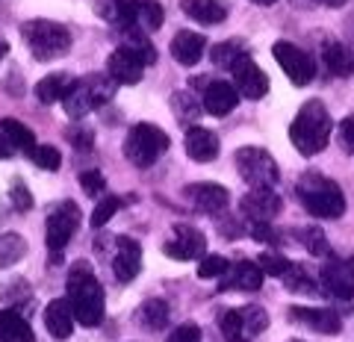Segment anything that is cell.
Listing matches in <instances>:
<instances>
[{
  "label": "cell",
  "mask_w": 354,
  "mask_h": 342,
  "mask_svg": "<svg viewBox=\"0 0 354 342\" xmlns=\"http://www.w3.org/2000/svg\"><path fill=\"white\" fill-rule=\"evenodd\" d=\"M121 209V198H115V195H106V198H101L97 201V207H95V213H92V218H88V225H92L95 230H101L106 222H113V216Z\"/></svg>",
  "instance_id": "35"
},
{
  "label": "cell",
  "mask_w": 354,
  "mask_h": 342,
  "mask_svg": "<svg viewBox=\"0 0 354 342\" xmlns=\"http://www.w3.org/2000/svg\"><path fill=\"white\" fill-rule=\"evenodd\" d=\"M204 50H207V39L201 36V32H192V30H180L177 36L171 39V57L180 62V65H195V62H201L204 57Z\"/></svg>",
  "instance_id": "22"
},
{
  "label": "cell",
  "mask_w": 354,
  "mask_h": 342,
  "mask_svg": "<svg viewBox=\"0 0 354 342\" xmlns=\"http://www.w3.org/2000/svg\"><path fill=\"white\" fill-rule=\"evenodd\" d=\"M21 36H24L30 53L39 62H50L59 59L71 50V32L65 30L57 21H44V18H32L21 27Z\"/></svg>",
  "instance_id": "5"
},
{
  "label": "cell",
  "mask_w": 354,
  "mask_h": 342,
  "mask_svg": "<svg viewBox=\"0 0 354 342\" xmlns=\"http://www.w3.org/2000/svg\"><path fill=\"white\" fill-rule=\"evenodd\" d=\"M80 186H83V192L88 195V198H101L104 192H106V180H104V174L101 171H83L80 174Z\"/></svg>",
  "instance_id": "42"
},
{
  "label": "cell",
  "mask_w": 354,
  "mask_h": 342,
  "mask_svg": "<svg viewBox=\"0 0 354 342\" xmlns=\"http://www.w3.org/2000/svg\"><path fill=\"white\" fill-rule=\"evenodd\" d=\"M301 242L307 245V251L313 254V257H325V254L330 251V248H328V236H325L319 227H307V230H301Z\"/></svg>",
  "instance_id": "41"
},
{
  "label": "cell",
  "mask_w": 354,
  "mask_h": 342,
  "mask_svg": "<svg viewBox=\"0 0 354 342\" xmlns=\"http://www.w3.org/2000/svg\"><path fill=\"white\" fill-rule=\"evenodd\" d=\"M136 15H139V24L145 30H160L162 27V6L157 0H136Z\"/></svg>",
  "instance_id": "34"
},
{
  "label": "cell",
  "mask_w": 354,
  "mask_h": 342,
  "mask_svg": "<svg viewBox=\"0 0 354 342\" xmlns=\"http://www.w3.org/2000/svg\"><path fill=\"white\" fill-rule=\"evenodd\" d=\"M0 342H36V334L21 313L0 310Z\"/></svg>",
  "instance_id": "25"
},
{
  "label": "cell",
  "mask_w": 354,
  "mask_h": 342,
  "mask_svg": "<svg viewBox=\"0 0 354 342\" xmlns=\"http://www.w3.org/2000/svg\"><path fill=\"white\" fill-rule=\"evenodd\" d=\"M30 160L44 171H57L62 165V153H59V148H53V145H36L30 151Z\"/></svg>",
  "instance_id": "38"
},
{
  "label": "cell",
  "mask_w": 354,
  "mask_h": 342,
  "mask_svg": "<svg viewBox=\"0 0 354 342\" xmlns=\"http://www.w3.org/2000/svg\"><path fill=\"white\" fill-rule=\"evenodd\" d=\"M106 74L113 77L118 86H136L142 80V74H145V62H142V57H136L130 48L121 45V48H115L113 53H109Z\"/></svg>",
  "instance_id": "14"
},
{
  "label": "cell",
  "mask_w": 354,
  "mask_h": 342,
  "mask_svg": "<svg viewBox=\"0 0 354 342\" xmlns=\"http://www.w3.org/2000/svg\"><path fill=\"white\" fill-rule=\"evenodd\" d=\"M322 292L337 298V301H351L354 298V257H330L328 266L319 272Z\"/></svg>",
  "instance_id": "10"
},
{
  "label": "cell",
  "mask_w": 354,
  "mask_h": 342,
  "mask_svg": "<svg viewBox=\"0 0 354 342\" xmlns=\"http://www.w3.org/2000/svg\"><path fill=\"white\" fill-rule=\"evenodd\" d=\"M12 207L18 209V213H27V209L32 207V198H30L24 183H15V189H12Z\"/></svg>",
  "instance_id": "45"
},
{
  "label": "cell",
  "mask_w": 354,
  "mask_h": 342,
  "mask_svg": "<svg viewBox=\"0 0 354 342\" xmlns=\"http://www.w3.org/2000/svg\"><path fill=\"white\" fill-rule=\"evenodd\" d=\"M183 195L189 198V204H192L195 209H201V213H207V216H218L221 209H227V201H230V195H227L225 186L209 183V180L186 186Z\"/></svg>",
  "instance_id": "15"
},
{
  "label": "cell",
  "mask_w": 354,
  "mask_h": 342,
  "mask_svg": "<svg viewBox=\"0 0 354 342\" xmlns=\"http://www.w3.org/2000/svg\"><path fill=\"white\" fill-rule=\"evenodd\" d=\"M12 151H15V145L6 139L3 130H0V160H9V157H12Z\"/></svg>",
  "instance_id": "47"
},
{
  "label": "cell",
  "mask_w": 354,
  "mask_h": 342,
  "mask_svg": "<svg viewBox=\"0 0 354 342\" xmlns=\"http://www.w3.org/2000/svg\"><path fill=\"white\" fill-rule=\"evenodd\" d=\"M68 304L83 327H95L104 319V286L97 283L88 263H77L68 272Z\"/></svg>",
  "instance_id": "1"
},
{
  "label": "cell",
  "mask_w": 354,
  "mask_h": 342,
  "mask_svg": "<svg viewBox=\"0 0 354 342\" xmlns=\"http://www.w3.org/2000/svg\"><path fill=\"white\" fill-rule=\"evenodd\" d=\"M74 310L68 304V298H53V301L44 307V327L53 339H68L74 330Z\"/></svg>",
  "instance_id": "19"
},
{
  "label": "cell",
  "mask_w": 354,
  "mask_h": 342,
  "mask_svg": "<svg viewBox=\"0 0 354 342\" xmlns=\"http://www.w3.org/2000/svg\"><path fill=\"white\" fill-rule=\"evenodd\" d=\"M162 251L171 260H201L207 254V236L192 225H177L171 227V236L162 245Z\"/></svg>",
  "instance_id": "11"
},
{
  "label": "cell",
  "mask_w": 354,
  "mask_h": 342,
  "mask_svg": "<svg viewBox=\"0 0 354 342\" xmlns=\"http://www.w3.org/2000/svg\"><path fill=\"white\" fill-rule=\"evenodd\" d=\"M283 283L286 289L292 292H301V295H319V289H322V283H319V278H313V274L307 272V266H290V272L283 274Z\"/></svg>",
  "instance_id": "29"
},
{
  "label": "cell",
  "mask_w": 354,
  "mask_h": 342,
  "mask_svg": "<svg viewBox=\"0 0 354 342\" xmlns=\"http://www.w3.org/2000/svg\"><path fill=\"white\" fill-rule=\"evenodd\" d=\"M169 304L162 301V298H148L145 304L136 310V322L139 327L151 330V334H157V330H162L165 325H169Z\"/></svg>",
  "instance_id": "28"
},
{
  "label": "cell",
  "mask_w": 354,
  "mask_h": 342,
  "mask_svg": "<svg viewBox=\"0 0 354 342\" xmlns=\"http://www.w3.org/2000/svg\"><path fill=\"white\" fill-rule=\"evenodd\" d=\"M245 53L248 50L239 39H230V41H218V45L209 50V59H213V65H218V68H234L236 59H242Z\"/></svg>",
  "instance_id": "33"
},
{
  "label": "cell",
  "mask_w": 354,
  "mask_h": 342,
  "mask_svg": "<svg viewBox=\"0 0 354 342\" xmlns=\"http://www.w3.org/2000/svg\"><path fill=\"white\" fill-rule=\"evenodd\" d=\"M239 89L236 86H230L225 80H213V83H207L204 86V95H201V101H204V109L209 115H227V113H234L236 104H239Z\"/></svg>",
  "instance_id": "18"
},
{
  "label": "cell",
  "mask_w": 354,
  "mask_h": 342,
  "mask_svg": "<svg viewBox=\"0 0 354 342\" xmlns=\"http://www.w3.org/2000/svg\"><path fill=\"white\" fill-rule=\"evenodd\" d=\"M115 257H113V274L118 283H130L139 278V269H142V248L139 242H133L127 236H118L115 239Z\"/></svg>",
  "instance_id": "17"
},
{
  "label": "cell",
  "mask_w": 354,
  "mask_h": 342,
  "mask_svg": "<svg viewBox=\"0 0 354 342\" xmlns=\"http://www.w3.org/2000/svg\"><path fill=\"white\" fill-rule=\"evenodd\" d=\"M236 171L251 189H272L281 180L278 162L263 148H239L236 151Z\"/></svg>",
  "instance_id": "7"
},
{
  "label": "cell",
  "mask_w": 354,
  "mask_h": 342,
  "mask_svg": "<svg viewBox=\"0 0 354 342\" xmlns=\"http://www.w3.org/2000/svg\"><path fill=\"white\" fill-rule=\"evenodd\" d=\"M330 115L322 101H307L290 127V139L301 157H316L330 142Z\"/></svg>",
  "instance_id": "2"
},
{
  "label": "cell",
  "mask_w": 354,
  "mask_h": 342,
  "mask_svg": "<svg viewBox=\"0 0 354 342\" xmlns=\"http://www.w3.org/2000/svg\"><path fill=\"white\" fill-rule=\"evenodd\" d=\"M239 325H242V334L251 342V336H260L266 327H269V316H266L263 307L257 304H248V307H239Z\"/></svg>",
  "instance_id": "31"
},
{
  "label": "cell",
  "mask_w": 354,
  "mask_h": 342,
  "mask_svg": "<svg viewBox=\"0 0 354 342\" xmlns=\"http://www.w3.org/2000/svg\"><path fill=\"white\" fill-rule=\"evenodd\" d=\"M339 145L346 148L348 153H354V118H348L346 124L339 127Z\"/></svg>",
  "instance_id": "46"
},
{
  "label": "cell",
  "mask_w": 354,
  "mask_h": 342,
  "mask_svg": "<svg viewBox=\"0 0 354 342\" xmlns=\"http://www.w3.org/2000/svg\"><path fill=\"white\" fill-rule=\"evenodd\" d=\"M74 83L77 80L71 74H48L36 83V97L41 104H59V101H65V95L71 92Z\"/></svg>",
  "instance_id": "27"
},
{
  "label": "cell",
  "mask_w": 354,
  "mask_h": 342,
  "mask_svg": "<svg viewBox=\"0 0 354 342\" xmlns=\"http://www.w3.org/2000/svg\"><path fill=\"white\" fill-rule=\"evenodd\" d=\"M183 145H186L189 160H195V162H213L218 157V136L207 127H189Z\"/></svg>",
  "instance_id": "21"
},
{
  "label": "cell",
  "mask_w": 354,
  "mask_h": 342,
  "mask_svg": "<svg viewBox=\"0 0 354 342\" xmlns=\"http://www.w3.org/2000/svg\"><path fill=\"white\" fill-rule=\"evenodd\" d=\"M165 342H201V327H198L195 322H186V325H177L169 339Z\"/></svg>",
  "instance_id": "43"
},
{
  "label": "cell",
  "mask_w": 354,
  "mask_h": 342,
  "mask_svg": "<svg viewBox=\"0 0 354 342\" xmlns=\"http://www.w3.org/2000/svg\"><path fill=\"white\" fill-rule=\"evenodd\" d=\"M292 342H298V339H292Z\"/></svg>",
  "instance_id": "51"
},
{
  "label": "cell",
  "mask_w": 354,
  "mask_h": 342,
  "mask_svg": "<svg viewBox=\"0 0 354 342\" xmlns=\"http://www.w3.org/2000/svg\"><path fill=\"white\" fill-rule=\"evenodd\" d=\"M68 139H71V145L80 148V151H88V148H92V142H95V136H92V130H88V127L68 130Z\"/></svg>",
  "instance_id": "44"
},
{
  "label": "cell",
  "mask_w": 354,
  "mask_h": 342,
  "mask_svg": "<svg viewBox=\"0 0 354 342\" xmlns=\"http://www.w3.org/2000/svg\"><path fill=\"white\" fill-rule=\"evenodd\" d=\"M171 106H174V115L180 121H186V124H192V121L198 118V113H201V104H198L189 92H174Z\"/></svg>",
  "instance_id": "37"
},
{
  "label": "cell",
  "mask_w": 354,
  "mask_h": 342,
  "mask_svg": "<svg viewBox=\"0 0 354 342\" xmlns=\"http://www.w3.org/2000/svg\"><path fill=\"white\" fill-rule=\"evenodd\" d=\"M322 62L334 77H351L354 74V53L342 41H325Z\"/></svg>",
  "instance_id": "26"
},
{
  "label": "cell",
  "mask_w": 354,
  "mask_h": 342,
  "mask_svg": "<svg viewBox=\"0 0 354 342\" xmlns=\"http://www.w3.org/2000/svg\"><path fill=\"white\" fill-rule=\"evenodd\" d=\"M272 53H274V59H278V65L283 68V74L290 77L295 86L313 83V77H316V62H313V57H310L307 50L295 48L292 41H274Z\"/></svg>",
  "instance_id": "9"
},
{
  "label": "cell",
  "mask_w": 354,
  "mask_h": 342,
  "mask_svg": "<svg viewBox=\"0 0 354 342\" xmlns=\"http://www.w3.org/2000/svg\"><path fill=\"white\" fill-rule=\"evenodd\" d=\"M316 3H322V6H328V9H339V6H346L348 0H316Z\"/></svg>",
  "instance_id": "48"
},
{
  "label": "cell",
  "mask_w": 354,
  "mask_h": 342,
  "mask_svg": "<svg viewBox=\"0 0 354 342\" xmlns=\"http://www.w3.org/2000/svg\"><path fill=\"white\" fill-rule=\"evenodd\" d=\"M83 216H80V207L74 201H62L53 213L48 216V225H44V239H48V251H50V260L57 263L62 257L65 245L71 242V236L77 234Z\"/></svg>",
  "instance_id": "8"
},
{
  "label": "cell",
  "mask_w": 354,
  "mask_h": 342,
  "mask_svg": "<svg viewBox=\"0 0 354 342\" xmlns=\"http://www.w3.org/2000/svg\"><path fill=\"white\" fill-rule=\"evenodd\" d=\"M281 198L274 189H251L245 198H242V216L248 218V222H272L274 216L281 213Z\"/></svg>",
  "instance_id": "16"
},
{
  "label": "cell",
  "mask_w": 354,
  "mask_h": 342,
  "mask_svg": "<svg viewBox=\"0 0 354 342\" xmlns=\"http://www.w3.org/2000/svg\"><path fill=\"white\" fill-rule=\"evenodd\" d=\"M263 278H266V272L260 269L257 260H236L221 274V292H234V289L254 292L263 286Z\"/></svg>",
  "instance_id": "13"
},
{
  "label": "cell",
  "mask_w": 354,
  "mask_h": 342,
  "mask_svg": "<svg viewBox=\"0 0 354 342\" xmlns=\"http://www.w3.org/2000/svg\"><path fill=\"white\" fill-rule=\"evenodd\" d=\"M230 71H234V86L239 89L242 97H248V101L266 97V92H269V77H266V71L248 57V53L242 59H236V65Z\"/></svg>",
  "instance_id": "12"
},
{
  "label": "cell",
  "mask_w": 354,
  "mask_h": 342,
  "mask_svg": "<svg viewBox=\"0 0 354 342\" xmlns=\"http://www.w3.org/2000/svg\"><path fill=\"white\" fill-rule=\"evenodd\" d=\"M257 263H260V269H263L266 274H272V278H283V274L290 272V266H292V263L286 260V257H281L278 251H266V254H260Z\"/></svg>",
  "instance_id": "40"
},
{
  "label": "cell",
  "mask_w": 354,
  "mask_h": 342,
  "mask_svg": "<svg viewBox=\"0 0 354 342\" xmlns=\"http://www.w3.org/2000/svg\"><path fill=\"white\" fill-rule=\"evenodd\" d=\"M227 266L230 263L221 257V254H204L201 260H198V278L201 281H213V278H221V274L227 272Z\"/></svg>",
  "instance_id": "36"
},
{
  "label": "cell",
  "mask_w": 354,
  "mask_h": 342,
  "mask_svg": "<svg viewBox=\"0 0 354 342\" xmlns=\"http://www.w3.org/2000/svg\"><path fill=\"white\" fill-rule=\"evenodd\" d=\"M251 3H257V6H272L274 0H251Z\"/></svg>",
  "instance_id": "50"
},
{
  "label": "cell",
  "mask_w": 354,
  "mask_h": 342,
  "mask_svg": "<svg viewBox=\"0 0 354 342\" xmlns=\"http://www.w3.org/2000/svg\"><path fill=\"white\" fill-rule=\"evenodd\" d=\"M6 53H9V45H6V41H3V39H0V59H3V57H6Z\"/></svg>",
  "instance_id": "49"
},
{
  "label": "cell",
  "mask_w": 354,
  "mask_h": 342,
  "mask_svg": "<svg viewBox=\"0 0 354 342\" xmlns=\"http://www.w3.org/2000/svg\"><path fill=\"white\" fill-rule=\"evenodd\" d=\"M218 330L225 334L227 342H248L245 334H242V325H239V310L218 313Z\"/></svg>",
  "instance_id": "39"
},
{
  "label": "cell",
  "mask_w": 354,
  "mask_h": 342,
  "mask_svg": "<svg viewBox=\"0 0 354 342\" xmlns=\"http://www.w3.org/2000/svg\"><path fill=\"white\" fill-rule=\"evenodd\" d=\"M0 130H3L6 133V139L12 142L15 148H21V151H32L36 148V133H32V130L27 127V124H21L18 118H3L0 121Z\"/></svg>",
  "instance_id": "32"
},
{
  "label": "cell",
  "mask_w": 354,
  "mask_h": 342,
  "mask_svg": "<svg viewBox=\"0 0 354 342\" xmlns=\"http://www.w3.org/2000/svg\"><path fill=\"white\" fill-rule=\"evenodd\" d=\"M27 257V242L18 234H3L0 236V269H12L15 263Z\"/></svg>",
  "instance_id": "30"
},
{
  "label": "cell",
  "mask_w": 354,
  "mask_h": 342,
  "mask_svg": "<svg viewBox=\"0 0 354 342\" xmlns=\"http://www.w3.org/2000/svg\"><path fill=\"white\" fill-rule=\"evenodd\" d=\"M295 195L301 207L316 218H339L346 213V195H342L339 183L319 171H304L301 180L295 183Z\"/></svg>",
  "instance_id": "3"
},
{
  "label": "cell",
  "mask_w": 354,
  "mask_h": 342,
  "mask_svg": "<svg viewBox=\"0 0 354 342\" xmlns=\"http://www.w3.org/2000/svg\"><path fill=\"white\" fill-rule=\"evenodd\" d=\"M180 9L198 24H207V27H216L227 18V6L221 0H180Z\"/></svg>",
  "instance_id": "23"
},
{
  "label": "cell",
  "mask_w": 354,
  "mask_h": 342,
  "mask_svg": "<svg viewBox=\"0 0 354 342\" xmlns=\"http://www.w3.org/2000/svg\"><path fill=\"white\" fill-rule=\"evenodd\" d=\"M115 86L118 83L109 74H88V77H83V80H77L71 86V92L65 95V101H62L65 115L74 118V121H83L92 109L104 106L109 97L115 95Z\"/></svg>",
  "instance_id": "4"
},
{
  "label": "cell",
  "mask_w": 354,
  "mask_h": 342,
  "mask_svg": "<svg viewBox=\"0 0 354 342\" xmlns=\"http://www.w3.org/2000/svg\"><path fill=\"white\" fill-rule=\"evenodd\" d=\"M118 36H121V45L130 48L133 53H136V57H142V62H145V65H153V62H157V50H153L151 39H148V30L142 27V24L121 27V30H118Z\"/></svg>",
  "instance_id": "24"
},
{
  "label": "cell",
  "mask_w": 354,
  "mask_h": 342,
  "mask_svg": "<svg viewBox=\"0 0 354 342\" xmlns=\"http://www.w3.org/2000/svg\"><path fill=\"white\" fill-rule=\"evenodd\" d=\"M165 151H169V136H165L157 124L130 127V133L124 139V157L136 165V169H151Z\"/></svg>",
  "instance_id": "6"
},
{
  "label": "cell",
  "mask_w": 354,
  "mask_h": 342,
  "mask_svg": "<svg viewBox=\"0 0 354 342\" xmlns=\"http://www.w3.org/2000/svg\"><path fill=\"white\" fill-rule=\"evenodd\" d=\"M290 319L310 330H319V334H339L342 330L339 316L334 310H319V307H292Z\"/></svg>",
  "instance_id": "20"
}]
</instances>
